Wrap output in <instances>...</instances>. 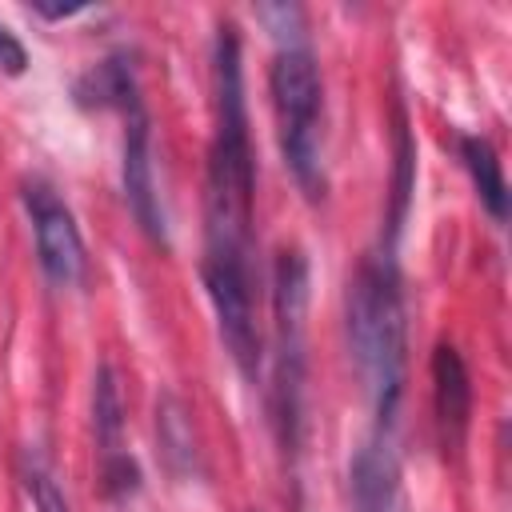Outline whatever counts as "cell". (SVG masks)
<instances>
[{"mask_svg":"<svg viewBox=\"0 0 512 512\" xmlns=\"http://www.w3.org/2000/svg\"><path fill=\"white\" fill-rule=\"evenodd\" d=\"M216 76V128L208 144L204 176V260L200 276L216 312L220 340L244 376H256L260 364V328H256V276H252V140L244 108V64L236 24L216 28L212 48Z\"/></svg>","mask_w":512,"mask_h":512,"instance_id":"1","label":"cell"},{"mask_svg":"<svg viewBox=\"0 0 512 512\" xmlns=\"http://www.w3.org/2000/svg\"><path fill=\"white\" fill-rule=\"evenodd\" d=\"M348 348L364 392L376 412V428L392 432L404 368H408V312H404V280L392 256V244L368 252L348 280Z\"/></svg>","mask_w":512,"mask_h":512,"instance_id":"2","label":"cell"},{"mask_svg":"<svg viewBox=\"0 0 512 512\" xmlns=\"http://www.w3.org/2000/svg\"><path fill=\"white\" fill-rule=\"evenodd\" d=\"M76 96L84 104H100V108H116L124 116V160H120V180H124V200L136 216V224L144 228V236L152 244L168 240V220H164V204H160V188H156V160H152V120L132 72V60L112 56L104 60L96 72H88L76 84Z\"/></svg>","mask_w":512,"mask_h":512,"instance_id":"3","label":"cell"},{"mask_svg":"<svg viewBox=\"0 0 512 512\" xmlns=\"http://www.w3.org/2000/svg\"><path fill=\"white\" fill-rule=\"evenodd\" d=\"M272 312H276V384H272V424L288 472L296 480V464L304 452V316H308V260L300 248H284L272 272Z\"/></svg>","mask_w":512,"mask_h":512,"instance_id":"4","label":"cell"},{"mask_svg":"<svg viewBox=\"0 0 512 512\" xmlns=\"http://www.w3.org/2000/svg\"><path fill=\"white\" fill-rule=\"evenodd\" d=\"M268 92L276 108L280 152L304 196L324 192V84L308 44L280 48L268 68Z\"/></svg>","mask_w":512,"mask_h":512,"instance_id":"5","label":"cell"},{"mask_svg":"<svg viewBox=\"0 0 512 512\" xmlns=\"http://www.w3.org/2000/svg\"><path fill=\"white\" fill-rule=\"evenodd\" d=\"M20 200H24V212H28V224H32V244H36V260H40L44 276L60 288L80 284L84 268H88V256H84V240H80L72 208L40 176L24 180Z\"/></svg>","mask_w":512,"mask_h":512,"instance_id":"6","label":"cell"},{"mask_svg":"<svg viewBox=\"0 0 512 512\" xmlns=\"http://www.w3.org/2000/svg\"><path fill=\"white\" fill-rule=\"evenodd\" d=\"M124 392L112 364H100L92 376V432L100 452V488L108 500H124L140 488V468L124 444Z\"/></svg>","mask_w":512,"mask_h":512,"instance_id":"7","label":"cell"},{"mask_svg":"<svg viewBox=\"0 0 512 512\" xmlns=\"http://www.w3.org/2000/svg\"><path fill=\"white\" fill-rule=\"evenodd\" d=\"M348 488H352V512H408L392 432L376 428L356 448L348 468Z\"/></svg>","mask_w":512,"mask_h":512,"instance_id":"8","label":"cell"},{"mask_svg":"<svg viewBox=\"0 0 512 512\" xmlns=\"http://www.w3.org/2000/svg\"><path fill=\"white\" fill-rule=\"evenodd\" d=\"M432 400H436V420L452 444L464 440L468 416H472V376L456 344L440 340L432 352Z\"/></svg>","mask_w":512,"mask_h":512,"instance_id":"9","label":"cell"},{"mask_svg":"<svg viewBox=\"0 0 512 512\" xmlns=\"http://www.w3.org/2000/svg\"><path fill=\"white\" fill-rule=\"evenodd\" d=\"M156 436H160V452H164V464L172 468V476L192 480L200 472V444H196V428H192L184 400L172 392H164L156 400Z\"/></svg>","mask_w":512,"mask_h":512,"instance_id":"10","label":"cell"},{"mask_svg":"<svg viewBox=\"0 0 512 512\" xmlns=\"http://www.w3.org/2000/svg\"><path fill=\"white\" fill-rule=\"evenodd\" d=\"M460 160H464L488 216L496 224H504L508 220V184H504V168H500V156H496L492 140L488 136H460Z\"/></svg>","mask_w":512,"mask_h":512,"instance_id":"11","label":"cell"},{"mask_svg":"<svg viewBox=\"0 0 512 512\" xmlns=\"http://www.w3.org/2000/svg\"><path fill=\"white\" fill-rule=\"evenodd\" d=\"M20 480H24V492H28L36 512H68L64 488H60L52 464L44 460V452H36V448L20 452Z\"/></svg>","mask_w":512,"mask_h":512,"instance_id":"12","label":"cell"},{"mask_svg":"<svg viewBox=\"0 0 512 512\" xmlns=\"http://www.w3.org/2000/svg\"><path fill=\"white\" fill-rule=\"evenodd\" d=\"M256 20L272 32V40L280 48H296L304 44V8L300 4H260Z\"/></svg>","mask_w":512,"mask_h":512,"instance_id":"13","label":"cell"},{"mask_svg":"<svg viewBox=\"0 0 512 512\" xmlns=\"http://www.w3.org/2000/svg\"><path fill=\"white\" fill-rule=\"evenodd\" d=\"M24 64H28V52H24V44L0 24V68L4 72H12V76H20L24 72Z\"/></svg>","mask_w":512,"mask_h":512,"instance_id":"14","label":"cell"},{"mask_svg":"<svg viewBox=\"0 0 512 512\" xmlns=\"http://www.w3.org/2000/svg\"><path fill=\"white\" fill-rule=\"evenodd\" d=\"M32 12L44 16V20H64V16L80 12V4H44V0H32Z\"/></svg>","mask_w":512,"mask_h":512,"instance_id":"15","label":"cell"}]
</instances>
